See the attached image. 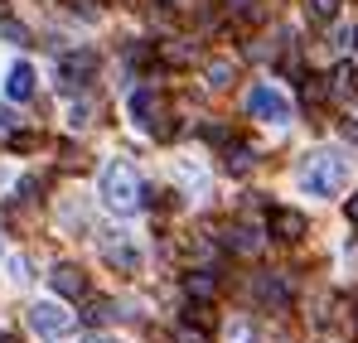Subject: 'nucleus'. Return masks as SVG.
Returning <instances> with one entry per match:
<instances>
[{"instance_id":"nucleus-1","label":"nucleus","mask_w":358,"mask_h":343,"mask_svg":"<svg viewBox=\"0 0 358 343\" xmlns=\"http://www.w3.org/2000/svg\"><path fill=\"white\" fill-rule=\"evenodd\" d=\"M97 194H102V203H107L112 213H136V208L145 203V184L136 179V170H131L126 160L102 165V174H97Z\"/></svg>"},{"instance_id":"nucleus-2","label":"nucleus","mask_w":358,"mask_h":343,"mask_svg":"<svg viewBox=\"0 0 358 343\" xmlns=\"http://www.w3.org/2000/svg\"><path fill=\"white\" fill-rule=\"evenodd\" d=\"M344 184H349V160H344V155H334V150L310 155V160H305V170H300V189H305L310 198H334Z\"/></svg>"},{"instance_id":"nucleus-3","label":"nucleus","mask_w":358,"mask_h":343,"mask_svg":"<svg viewBox=\"0 0 358 343\" xmlns=\"http://www.w3.org/2000/svg\"><path fill=\"white\" fill-rule=\"evenodd\" d=\"M126 107H131V121H136L141 131H150V136H160V140H170V136H175V126H165L170 112H165V102L155 97V87H136Z\"/></svg>"},{"instance_id":"nucleus-4","label":"nucleus","mask_w":358,"mask_h":343,"mask_svg":"<svg viewBox=\"0 0 358 343\" xmlns=\"http://www.w3.org/2000/svg\"><path fill=\"white\" fill-rule=\"evenodd\" d=\"M24 319H29V329H34L39 339H63V334H73V314L63 309L59 300H34V305L24 309Z\"/></svg>"},{"instance_id":"nucleus-5","label":"nucleus","mask_w":358,"mask_h":343,"mask_svg":"<svg viewBox=\"0 0 358 343\" xmlns=\"http://www.w3.org/2000/svg\"><path fill=\"white\" fill-rule=\"evenodd\" d=\"M247 112L257 116V121H266V126H286V121H291V102H286L271 82H257V87L247 92Z\"/></svg>"},{"instance_id":"nucleus-6","label":"nucleus","mask_w":358,"mask_h":343,"mask_svg":"<svg viewBox=\"0 0 358 343\" xmlns=\"http://www.w3.org/2000/svg\"><path fill=\"white\" fill-rule=\"evenodd\" d=\"M92 73H97V54H92V49H78V54H63V63H59L63 92H73V87H83V82H87Z\"/></svg>"},{"instance_id":"nucleus-7","label":"nucleus","mask_w":358,"mask_h":343,"mask_svg":"<svg viewBox=\"0 0 358 343\" xmlns=\"http://www.w3.org/2000/svg\"><path fill=\"white\" fill-rule=\"evenodd\" d=\"M102 256H107V266H117V271H136V266H141V247H136L131 237H121V232H112V237L102 242Z\"/></svg>"},{"instance_id":"nucleus-8","label":"nucleus","mask_w":358,"mask_h":343,"mask_svg":"<svg viewBox=\"0 0 358 343\" xmlns=\"http://www.w3.org/2000/svg\"><path fill=\"white\" fill-rule=\"evenodd\" d=\"M54 290H59L63 300H83L87 295V271L73 266V261H59L54 266Z\"/></svg>"},{"instance_id":"nucleus-9","label":"nucleus","mask_w":358,"mask_h":343,"mask_svg":"<svg viewBox=\"0 0 358 343\" xmlns=\"http://www.w3.org/2000/svg\"><path fill=\"white\" fill-rule=\"evenodd\" d=\"M5 97H10V102H29V97H34V68H29L24 58L5 73Z\"/></svg>"},{"instance_id":"nucleus-10","label":"nucleus","mask_w":358,"mask_h":343,"mask_svg":"<svg viewBox=\"0 0 358 343\" xmlns=\"http://www.w3.org/2000/svg\"><path fill=\"white\" fill-rule=\"evenodd\" d=\"M271 237L300 242V237H305V218H300L296 208H271Z\"/></svg>"},{"instance_id":"nucleus-11","label":"nucleus","mask_w":358,"mask_h":343,"mask_svg":"<svg viewBox=\"0 0 358 343\" xmlns=\"http://www.w3.org/2000/svg\"><path fill=\"white\" fill-rule=\"evenodd\" d=\"M257 300H262L266 309H286V305H291V286H286V276H262V281H257Z\"/></svg>"},{"instance_id":"nucleus-12","label":"nucleus","mask_w":358,"mask_h":343,"mask_svg":"<svg viewBox=\"0 0 358 343\" xmlns=\"http://www.w3.org/2000/svg\"><path fill=\"white\" fill-rule=\"evenodd\" d=\"M184 290H189L194 305H208V300L218 295V281H213V271H189V276H184Z\"/></svg>"},{"instance_id":"nucleus-13","label":"nucleus","mask_w":358,"mask_h":343,"mask_svg":"<svg viewBox=\"0 0 358 343\" xmlns=\"http://www.w3.org/2000/svg\"><path fill=\"white\" fill-rule=\"evenodd\" d=\"M329 92L334 97H358V63H339L329 73Z\"/></svg>"},{"instance_id":"nucleus-14","label":"nucleus","mask_w":358,"mask_h":343,"mask_svg":"<svg viewBox=\"0 0 358 343\" xmlns=\"http://www.w3.org/2000/svg\"><path fill=\"white\" fill-rule=\"evenodd\" d=\"M223 170H228V174H252V170H257V155H252L247 145H228V155H223Z\"/></svg>"},{"instance_id":"nucleus-15","label":"nucleus","mask_w":358,"mask_h":343,"mask_svg":"<svg viewBox=\"0 0 358 343\" xmlns=\"http://www.w3.org/2000/svg\"><path fill=\"white\" fill-rule=\"evenodd\" d=\"M203 78H208V87H233V78H238V68H233L228 58H213V63L203 68Z\"/></svg>"},{"instance_id":"nucleus-16","label":"nucleus","mask_w":358,"mask_h":343,"mask_svg":"<svg viewBox=\"0 0 358 343\" xmlns=\"http://www.w3.org/2000/svg\"><path fill=\"white\" fill-rule=\"evenodd\" d=\"M228 247L242 251V256H252V251L262 247V237H257V228H233V232H228Z\"/></svg>"},{"instance_id":"nucleus-17","label":"nucleus","mask_w":358,"mask_h":343,"mask_svg":"<svg viewBox=\"0 0 358 343\" xmlns=\"http://www.w3.org/2000/svg\"><path fill=\"white\" fill-rule=\"evenodd\" d=\"M305 10H310V20H315V24H329V20L339 15V0H310Z\"/></svg>"},{"instance_id":"nucleus-18","label":"nucleus","mask_w":358,"mask_h":343,"mask_svg":"<svg viewBox=\"0 0 358 343\" xmlns=\"http://www.w3.org/2000/svg\"><path fill=\"white\" fill-rule=\"evenodd\" d=\"M112 314H117V305H112V300H92V305H87V314H83V319H87V324H107V319H112Z\"/></svg>"},{"instance_id":"nucleus-19","label":"nucleus","mask_w":358,"mask_h":343,"mask_svg":"<svg viewBox=\"0 0 358 343\" xmlns=\"http://www.w3.org/2000/svg\"><path fill=\"white\" fill-rule=\"evenodd\" d=\"M0 39H10V44H29V29H24L20 20H0Z\"/></svg>"},{"instance_id":"nucleus-20","label":"nucleus","mask_w":358,"mask_h":343,"mask_svg":"<svg viewBox=\"0 0 358 343\" xmlns=\"http://www.w3.org/2000/svg\"><path fill=\"white\" fill-rule=\"evenodd\" d=\"M300 92H305V102H324V92H329V87H324L320 78H300Z\"/></svg>"},{"instance_id":"nucleus-21","label":"nucleus","mask_w":358,"mask_h":343,"mask_svg":"<svg viewBox=\"0 0 358 343\" xmlns=\"http://www.w3.org/2000/svg\"><path fill=\"white\" fill-rule=\"evenodd\" d=\"M170 10L184 15V20H199V15H203V0H170Z\"/></svg>"},{"instance_id":"nucleus-22","label":"nucleus","mask_w":358,"mask_h":343,"mask_svg":"<svg viewBox=\"0 0 358 343\" xmlns=\"http://www.w3.org/2000/svg\"><path fill=\"white\" fill-rule=\"evenodd\" d=\"M189 324H199V329H213V314H208V305H194V309H189Z\"/></svg>"},{"instance_id":"nucleus-23","label":"nucleus","mask_w":358,"mask_h":343,"mask_svg":"<svg viewBox=\"0 0 358 343\" xmlns=\"http://www.w3.org/2000/svg\"><path fill=\"white\" fill-rule=\"evenodd\" d=\"M0 131L5 136H20V116L10 112V107H0Z\"/></svg>"},{"instance_id":"nucleus-24","label":"nucleus","mask_w":358,"mask_h":343,"mask_svg":"<svg viewBox=\"0 0 358 343\" xmlns=\"http://www.w3.org/2000/svg\"><path fill=\"white\" fill-rule=\"evenodd\" d=\"M87 116H92V107H87V102H78V107H73V126H87Z\"/></svg>"},{"instance_id":"nucleus-25","label":"nucleus","mask_w":358,"mask_h":343,"mask_svg":"<svg viewBox=\"0 0 358 343\" xmlns=\"http://www.w3.org/2000/svg\"><path fill=\"white\" fill-rule=\"evenodd\" d=\"M179 343H203V329L194 334V329H179Z\"/></svg>"},{"instance_id":"nucleus-26","label":"nucleus","mask_w":358,"mask_h":343,"mask_svg":"<svg viewBox=\"0 0 358 343\" xmlns=\"http://www.w3.org/2000/svg\"><path fill=\"white\" fill-rule=\"evenodd\" d=\"M339 131H344V136H349V140H354V145H358V126H354V121H344Z\"/></svg>"},{"instance_id":"nucleus-27","label":"nucleus","mask_w":358,"mask_h":343,"mask_svg":"<svg viewBox=\"0 0 358 343\" xmlns=\"http://www.w3.org/2000/svg\"><path fill=\"white\" fill-rule=\"evenodd\" d=\"M349 223H354V228H358V194H354V198H349Z\"/></svg>"},{"instance_id":"nucleus-28","label":"nucleus","mask_w":358,"mask_h":343,"mask_svg":"<svg viewBox=\"0 0 358 343\" xmlns=\"http://www.w3.org/2000/svg\"><path fill=\"white\" fill-rule=\"evenodd\" d=\"M247 5H252V0H228V10H247Z\"/></svg>"},{"instance_id":"nucleus-29","label":"nucleus","mask_w":358,"mask_h":343,"mask_svg":"<svg viewBox=\"0 0 358 343\" xmlns=\"http://www.w3.org/2000/svg\"><path fill=\"white\" fill-rule=\"evenodd\" d=\"M87 343H117V339H87Z\"/></svg>"},{"instance_id":"nucleus-30","label":"nucleus","mask_w":358,"mask_h":343,"mask_svg":"<svg viewBox=\"0 0 358 343\" xmlns=\"http://www.w3.org/2000/svg\"><path fill=\"white\" fill-rule=\"evenodd\" d=\"M0 343H15V339H10V334H0Z\"/></svg>"},{"instance_id":"nucleus-31","label":"nucleus","mask_w":358,"mask_h":343,"mask_svg":"<svg viewBox=\"0 0 358 343\" xmlns=\"http://www.w3.org/2000/svg\"><path fill=\"white\" fill-rule=\"evenodd\" d=\"M354 49H358V29H354Z\"/></svg>"},{"instance_id":"nucleus-32","label":"nucleus","mask_w":358,"mask_h":343,"mask_svg":"<svg viewBox=\"0 0 358 343\" xmlns=\"http://www.w3.org/2000/svg\"><path fill=\"white\" fill-rule=\"evenodd\" d=\"M73 5H83V0H73Z\"/></svg>"}]
</instances>
